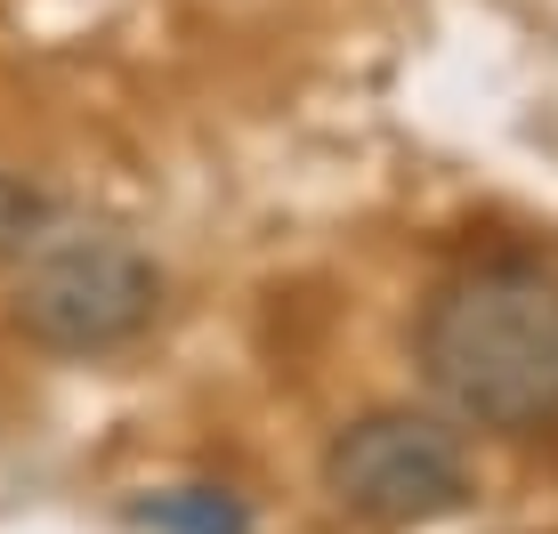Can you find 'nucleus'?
Listing matches in <instances>:
<instances>
[{"instance_id": "3", "label": "nucleus", "mask_w": 558, "mask_h": 534, "mask_svg": "<svg viewBox=\"0 0 558 534\" xmlns=\"http://www.w3.org/2000/svg\"><path fill=\"white\" fill-rule=\"evenodd\" d=\"M324 486H332L340 510H356L373 526H429L470 502V453H461V437L437 413L389 405L332 437Z\"/></svg>"}, {"instance_id": "2", "label": "nucleus", "mask_w": 558, "mask_h": 534, "mask_svg": "<svg viewBox=\"0 0 558 534\" xmlns=\"http://www.w3.org/2000/svg\"><path fill=\"white\" fill-rule=\"evenodd\" d=\"M154 308H162L154 259L130 235H113V227H73V219L25 259V283H16V324L49 356L130 349L154 324Z\"/></svg>"}, {"instance_id": "5", "label": "nucleus", "mask_w": 558, "mask_h": 534, "mask_svg": "<svg viewBox=\"0 0 558 534\" xmlns=\"http://www.w3.org/2000/svg\"><path fill=\"white\" fill-rule=\"evenodd\" d=\"M65 227V203L25 170H0V259H33Z\"/></svg>"}, {"instance_id": "4", "label": "nucleus", "mask_w": 558, "mask_h": 534, "mask_svg": "<svg viewBox=\"0 0 558 534\" xmlns=\"http://www.w3.org/2000/svg\"><path fill=\"white\" fill-rule=\"evenodd\" d=\"M130 519L154 526V534H252V510H243L227 486H162V494H138Z\"/></svg>"}, {"instance_id": "1", "label": "nucleus", "mask_w": 558, "mask_h": 534, "mask_svg": "<svg viewBox=\"0 0 558 534\" xmlns=\"http://www.w3.org/2000/svg\"><path fill=\"white\" fill-rule=\"evenodd\" d=\"M421 380L477 429H558V276L534 259H477L421 300Z\"/></svg>"}]
</instances>
